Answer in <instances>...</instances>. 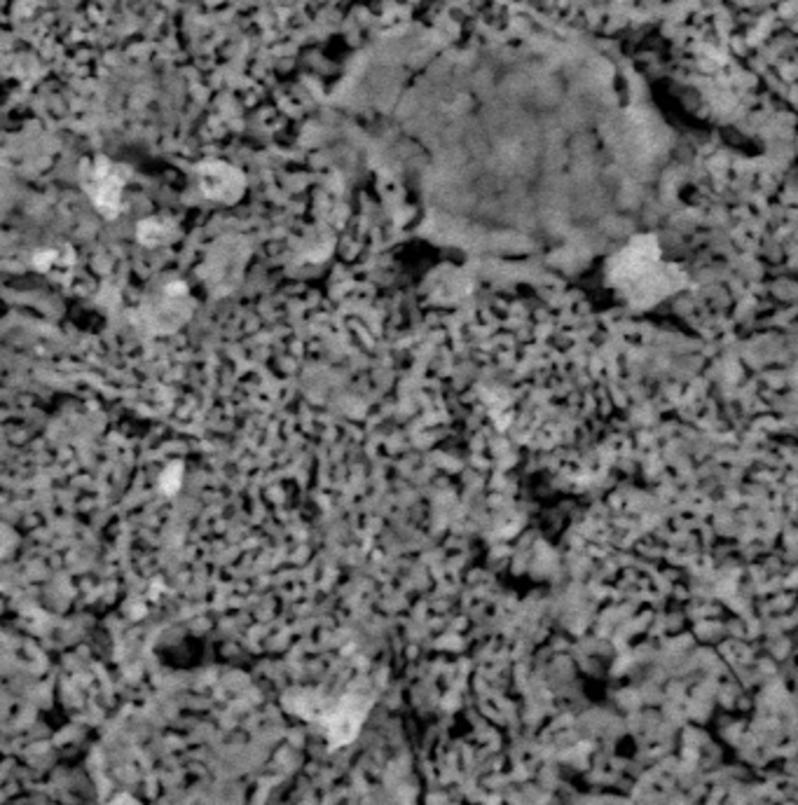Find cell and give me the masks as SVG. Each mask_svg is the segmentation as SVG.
<instances>
[{
  "label": "cell",
  "mask_w": 798,
  "mask_h": 805,
  "mask_svg": "<svg viewBox=\"0 0 798 805\" xmlns=\"http://www.w3.org/2000/svg\"><path fill=\"white\" fill-rule=\"evenodd\" d=\"M180 477H183V469L180 464H171L167 471L160 476V487L164 494H176L180 487Z\"/></svg>",
  "instance_id": "1"
}]
</instances>
